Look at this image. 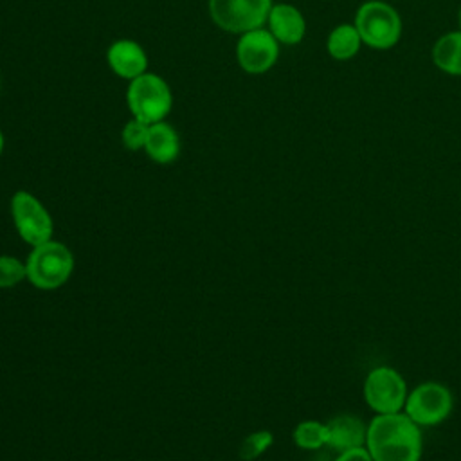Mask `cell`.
<instances>
[{
	"mask_svg": "<svg viewBox=\"0 0 461 461\" xmlns=\"http://www.w3.org/2000/svg\"><path fill=\"white\" fill-rule=\"evenodd\" d=\"M366 448L373 461H420V425L405 412L376 414L367 425Z\"/></svg>",
	"mask_w": 461,
	"mask_h": 461,
	"instance_id": "obj_1",
	"label": "cell"
},
{
	"mask_svg": "<svg viewBox=\"0 0 461 461\" xmlns=\"http://www.w3.org/2000/svg\"><path fill=\"white\" fill-rule=\"evenodd\" d=\"M353 25L366 47L375 50L393 49L403 32L400 13L384 0H367L358 5Z\"/></svg>",
	"mask_w": 461,
	"mask_h": 461,
	"instance_id": "obj_2",
	"label": "cell"
},
{
	"mask_svg": "<svg viewBox=\"0 0 461 461\" xmlns=\"http://www.w3.org/2000/svg\"><path fill=\"white\" fill-rule=\"evenodd\" d=\"M27 281L38 290H56L63 286L74 272L70 249L56 240L32 247L25 259Z\"/></svg>",
	"mask_w": 461,
	"mask_h": 461,
	"instance_id": "obj_3",
	"label": "cell"
},
{
	"mask_svg": "<svg viewBox=\"0 0 461 461\" xmlns=\"http://www.w3.org/2000/svg\"><path fill=\"white\" fill-rule=\"evenodd\" d=\"M126 101L133 117L155 124L166 119L171 110L173 95L169 85L153 72H144L130 81Z\"/></svg>",
	"mask_w": 461,
	"mask_h": 461,
	"instance_id": "obj_4",
	"label": "cell"
},
{
	"mask_svg": "<svg viewBox=\"0 0 461 461\" xmlns=\"http://www.w3.org/2000/svg\"><path fill=\"white\" fill-rule=\"evenodd\" d=\"M11 216L18 236L31 247L52 240L54 221L45 205L29 191H16L11 198Z\"/></svg>",
	"mask_w": 461,
	"mask_h": 461,
	"instance_id": "obj_5",
	"label": "cell"
},
{
	"mask_svg": "<svg viewBox=\"0 0 461 461\" xmlns=\"http://www.w3.org/2000/svg\"><path fill=\"white\" fill-rule=\"evenodd\" d=\"M272 5V0H209V13L220 29L243 34L263 27Z\"/></svg>",
	"mask_w": 461,
	"mask_h": 461,
	"instance_id": "obj_6",
	"label": "cell"
},
{
	"mask_svg": "<svg viewBox=\"0 0 461 461\" xmlns=\"http://www.w3.org/2000/svg\"><path fill=\"white\" fill-rule=\"evenodd\" d=\"M407 394L403 376L387 366L375 367L364 382V398L376 414L402 412Z\"/></svg>",
	"mask_w": 461,
	"mask_h": 461,
	"instance_id": "obj_7",
	"label": "cell"
},
{
	"mask_svg": "<svg viewBox=\"0 0 461 461\" xmlns=\"http://www.w3.org/2000/svg\"><path fill=\"white\" fill-rule=\"evenodd\" d=\"M452 403V394L443 384L423 382L407 394L403 411L416 425L430 427L450 414Z\"/></svg>",
	"mask_w": 461,
	"mask_h": 461,
	"instance_id": "obj_8",
	"label": "cell"
},
{
	"mask_svg": "<svg viewBox=\"0 0 461 461\" xmlns=\"http://www.w3.org/2000/svg\"><path fill=\"white\" fill-rule=\"evenodd\" d=\"M279 58V41L265 27L243 32L236 45V59L247 74L268 72Z\"/></svg>",
	"mask_w": 461,
	"mask_h": 461,
	"instance_id": "obj_9",
	"label": "cell"
},
{
	"mask_svg": "<svg viewBox=\"0 0 461 461\" xmlns=\"http://www.w3.org/2000/svg\"><path fill=\"white\" fill-rule=\"evenodd\" d=\"M110 68L122 79H135L148 70V56L135 40H115L106 52Z\"/></svg>",
	"mask_w": 461,
	"mask_h": 461,
	"instance_id": "obj_10",
	"label": "cell"
},
{
	"mask_svg": "<svg viewBox=\"0 0 461 461\" xmlns=\"http://www.w3.org/2000/svg\"><path fill=\"white\" fill-rule=\"evenodd\" d=\"M267 25L272 36L283 45H297L306 34V20L292 4H274Z\"/></svg>",
	"mask_w": 461,
	"mask_h": 461,
	"instance_id": "obj_11",
	"label": "cell"
},
{
	"mask_svg": "<svg viewBox=\"0 0 461 461\" xmlns=\"http://www.w3.org/2000/svg\"><path fill=\"white\" fill-rule=\"evenodd\" d=\"M366 436L367 427L353 414H339L326 423V445L339 452L366 447Z\"/></svg>",
	"mask_w": 461,
	"mask_h": 461,
	"instance_id": "obj_12",
	"label": "cell"
},
{
	"mask_svg": "<svg viewBox=\"0 0 461 461\" xmlns=\"http://www.w3.org/2000/svg\"><path fill=\"white\" fill-rule=\"evenodd\" d=\"M144 151L157 164L175 162L180 153V139L176 130L166 121L149 124Z\"/></svg>",
	"mask_w": 461,
	"mask_h": 461,
	"instance_id": "obj_13",
	"label": "cell"
},
{
	"mask_svg": "<svg viewBox=\"0 0 461 461\" xmlns=\"http://www.w3.org/2000/svg\"><path fill=\"white\" fill-rule=\"evenodd\" d=\"M430 58L438 70L448 76H461V31L441 34L432 45Z\"/></svg>",
	"mask_w": 461,
	"mask_h": 461,
	"instance_id": "obj_14",
	"label": "cell"
},
{
	"mask_svg": "<svg viewBox=\"0 0 461 461\" xmlns=\"http://www.w3.org/2000/svg\"><path fill=\"white\" fill-rule=\"evenodd\" d=\"M362 45L360 34L353 23H339L326 38V50L337 61L353 59Z\"/></svg>",
	"mask_w": 461,
	"mask_h": 461,
	"instance_id": "obj_15",
	"label": "cell"
},
{
	"mask_svg": "<svg viewBox=\"0 0 461 461\" xmlns=\"http://www.w3.org/2000/svg\"><path fill=\"white\" fill-rule=\"evenodd\" d=\"M294 441L299 448L317 450L326 445V423L304 420L294 429Z\"/></svg>",
	"mask_w": 461,
	"mask_h": 461,
	"instance_id": "obj_16",
	"label": "cell"
},
{
	"mask_svg": "<svg viewBox=\"0 0 461 461\" xmlns=\"http://www.w3.org/2000/svg\"><path fill=\"white\" fill-rule=\"evenodd\" d=\"M27 279L25 261L2 254L0 256V288H13Z\"/></svg>",
	"mask_w": 461,
	"mask_h": 461,
	"instance_id": "obj_17",
	"label": "cell"
},
{
	"mask_svg": "<svg viewBox=\"0 0 461 461\" xmlns=\"http://www.w3.org/2000/svg\"><path fill=\"white\" fill-rule=\"evenodd\" d=\"M272 443H274V436L270 430H256L243 439L240 447V457L245 461L258 459L267 448H270Z\"/></svg>",
	"mask_w": 461,
	"mask_h": 461,
	"instance_id": "obj_18",
	"label": "cell"
},
{
	"mask_svg": "<svg viewBox=\"0 0 461 461\" xmlns=\"http://www.w3.org/2000/svg\"><path fill=\"white\" fill-rule=\"evenodd\" d=\"M148 130H149L148 122H144L137 117L130 119L122 128V144L131 151L144 149V144L148 139Z\"/></svg>",
	"mask_w": 461,
	"mask_h": 461,
	"instance_id": "obj_19",
	"label": "cell"
},
{
	"mask_svg": "<svg viewBox=\"0 0 461 461\" xmlns=\"http://www.w3.org/2000/svg\"><path fill=\"white\" fill-rule=\"evenodd\" d=\"M335 461H373V457L366 447H358V448L339 452Z\"/></svg>",
	"mask_w": 461,
	"mask_h": 461,
	"instance_id": "obj_20",
	"label": "cell"
},
{
	"mask_svg": "<svg viewBox=\"0 0 461 461\" xmlns=\"http://www.w3.org/2000/svg\"><path fill=\"white\" fill-rule=\"evenodd\" d=\"M457 29L461 31V5H459V11H457Z\"/></svg>",
	"mask_w": 461,
	"mask_h": 461,
	"instance_id": "obj_21",
	"label": "cell"
},
{
	"mask_svg": "<svg viewBox=\"0 0 461 461\" xmlns=\"http://www.w3.org/2000/svg\"><path fill=\"white\" fill-rule=\"evenodd\" d=\"M2 151H4V133L0 130V155H2Z\"/></svg>",
	"mask_w": 461,
	"mask_h": 461,
	"instance_id": "obj_22",
	"label": "cell"
}]
</instances>
